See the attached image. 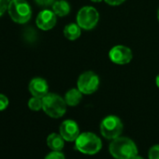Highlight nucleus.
<instances>
[{
    "instance_id": "obj_13",
    "label": "nucleus",
    "mask_w": 159,
    "mask_h": 159,
    "mask_svg": "<svg viewBox=\"0 0 159 159\" xmlns=\"http://www.w3.org/2000/svg\"><path fill=\"white\" fill-rule=\"evenodd\" d=\"M64 36L68 40H76L82 35V28L77 23H70L64 27Z\"/></svg>"
},
{
    "instance_id": "obj_25",
    "label": "nucleus",
    "mask_w": 159,
    "mask_h": 159,
    "mask_svg": "<svg viewBox=\"0 0 159 159\" xmlns=\"http://www.w3.org/2000/svg\"><path fill=\"white\" fill-rule=\"evenodd\" d=\"M131 159H143V158H142L141 156H139V155L137 154V155H135L134 157H132Z\"/></svg>"
},
{
    "instance_id": "obj_15",
    "label": "nucleus",
    "mask_w": 159,
    "mask_h": 159,
    "mask_svg": "<svg viewBox=\"0 0 159 159\" xmlns=\"http://www.w3.org/2000/svg\"><path fill=\"white\" fill-rule=\"evenodd\" d=\"M47 145L52 151H61L65 145L64 138L57 133H52L47 138Z\"/></svg>"
},
{
    "instance_id": "obj_19",
    "label": "nucleus",
    "mask_w": 159,
    "mask_h": 159,
    "mask_svg": "<svg viewBox=\"0 0 159 159\" xmlns=\"http://www.w3.org/2000/svg\"><path fill=\"white\" fill-rule=\"evenodd\" d=\"M9 98H7V96L3 95V94H0V111H5L8 106H9Z\"/></svg>"
},
{
    "instance_id": "obj_23",
    "label": "nucleus",
    "mask_w": 159,
    "mask_h": 159,
    "mask_svg": "<svg viewBox=\"0 0 159 159\" xmlns=\"http://www.w3.org/2000/svg\"><path fill=\"white\" fill-rule=\"evenodd\" d=\"M104 1L110 6H120L121 4L125 3L126 0H104Z\"/></svg>"
},
{
    "instance_id": "obj_12",
    "label": "nucleus",
    "mask_w": 159,
    "mask_h": 159,
    "mask_svg": "<svg viewBox=\"0 0 159 159\" xmlns=\"http://www.w3.org/2000/svg\"><path fill=\"white\" fill-rule=\"evenodd\" d=\"M83 93L78 88H71L69 89L65 95V101L67 106L69 107H76L80 104L83 99Z\"/></svg>"
},
{
    "instance_id": "obj_26",
    "label": "nucleus",
    "mask_w": 159,
    "mask_h": 159,
    "mask_svg": "<svg viewBox=\"0 0 159 159\" xmlns=\"http://www.w3.org/2000/svg\"><path fill=\"white\" fill-rule=\"evenodd\" d=\"M91 1L94 3H100L101 1H104V0H91Z\"/></svg>"
},
{
    "instance_id": "obj_22",
    "label": "nucleus",
    "mask_w": 159,
    "mask_h": 159,
    "mask_svg": "<svg viewBox=\"0 0 159 159\" xmlns=\"http://www.w3.org/2000/svg\"><path fill=\"white\" fill-rule=\"evenodd\" d=\"M55 0H35V2L40 6V7H49V6H52V4L54 3Z\"/></svg>"
},
{
    "instance_id": "obj_5",
    "label": "nucleus",
    "mask_w": 159,
    "mask_h": 159,
    "mask_svg": "<svg viewBox=\"0 0 159 159\" xmlns=\"http://www.w3.org/2000/svg\"><path fill=\"white\" fill-rule=\"evenodd\" d=\"M76 21L82 29L86 31L92 30L99 22V12L95 7L84 6L79 10Z\"/></svg>"
},
{
    "instance_id": "obj_17",
    "label": "nucleus",
    "mask_w": 159,
    "mask_h": 159,
    "mask_svg": "<svg viewBox=\"0 0 159 159\" xmlns=\"http://www.w3.org/2000/svg\"><path fill=\"white\" fill-rule=\"evenodd\" d=\"M149 159H159V144L151 147L148 152Z\"/></svg>"
},
{
    "instance_id": "obj_14",
    "label": "nucleus",
    "mask_w": 159,
    "mask_h": 159,
    "mask_svg": "<svg viewBox=\"0 0 159 159\" xmlns=\"http://www.w3.org/2000/svg\"><path fill=\"white\" fill-rule=\"evenodd\" d=\"M52 9L57 17H66L71 11L70 4L66 0H55L52 6Z\"/></svg>"
},
{
    "instance_id": "obj_10",
    "label": "nucleus",
    "mask_w": 159,
    "mask_h": 159,
    "mask_svg": "<svg viewBox=\"0 0 159 159\" xmlns=\"http://www.w3.org/2000/svg\"><path fill=\"white\" fill-rule=\"evenodd\" d=\"M60 135L66 141H75L80 136V128L78 124L73 120H65L59 127Z\"/></svg>"
},
{
    "instance_id": "obj_7",
    "label": "nucleus",
    "mask_w": 159,
    "mask_h": 159,
    "mask_svg": "<svg viewBox=\"0 0 159 159\" xmlns=\"http://www.w3.org/2000/svg\"><path fill=\"white\" fill-rule=\"evenodd\" d=\"M123 127L121 119L115 115H108L100 123V132L108 139H114L120 137Z\"/></svg>"
},
{
    "instance_id": "obj_27",
    "label": "nucleus",
    "mask_w": 159,
    "mask_h": 159,
    "mask_svg": "<svg viewBox=\"0 0 159 159\" xmlns=\"http://www.w3.org/2000/svg\"><path fill=\"white\" fill-rule=\"evenodd\" d=\"M157 20L159 22V9H158V11H157Z\"/></svg>"
},
{
    "instance_id": "obj_8",
    "label": "nucleus",
    "mask_w": 159,
    "mask_h": 159,
    "mask_svg": "<svg viewBox=\"0 0 159 159\" xmlns=\"http://www.w3.org/2000/svg\"><path fill=\"white\" fill-rule=\"evenodd\" d=\"M110 60L116 65H126L131 62L133 52L131 49L125 45H115L109 52Z\"/></svg>"
},
{
    "instance_id": "obj_6",
    "label": "nucleus",
    "mask_w": 159,
    "mask_h": 159,
    "mask_svg": "<svg viewBox=\"0 0 159 159\" xmlns=\"http://www.w3.org/2000/svg\"><path fill=\"white\" fill-rule=\"evenodd\" d=\"M100 84L99 76L94 71H85L79 76L77 88L84 95H92L98 91Z\"/></svg>"
},
{
    "instance_id": "obj_20",
    "label": "nucleus",
    "mask_w": 159,
    "mask_h": 159,
    "mask_svg": "<svg viewBox=\"0 0 159 159\" xmlns=\"http://www.w3.org/2000/svg\"><path fill=\"white\" fill-rule=\"evenodd\" d=\"M10 2L11 0H0V17L3 16L6 11H8Z\"/></svg>"
},
{
    "instance_id": "obj_11",
    "label": "nucleus",
    "mask_w": 159,
    "mask_h": 159,
    "mask_svg": "<svg viewBox=\"0 0 159 159\" xmlns=\"http://www.w3.org/2000/svg\"><path fill=\"white\" fill-rule=\"evenodd\" d=\"M28 90L32 97H38L42 98L49 93V85L45 79L36 77L30 81L28 84Z\"/></svg>"
},
{
    "instance_id": "obj_18",
    "label": "nucleus",
    "mask_w": 159,
    "mask_h": 159,
    "mask_svg": "<svg viewBox=\"0 0 159 159\" xmlns=\"http://www.w3.org/2000/svg\"><path fill=\"white\" fill-rule=\"evenodd\" d=\"M44 159H66V158L61 151H52L50 153H48Z\"/></svg>"
},
{
    "instance_id": "obj_9",
    "label": "nucleus",
    "mask_w": 159,
    "mask_h": 159,
    "mask_svg": "<svg viewBox=\"0 0 159 159\" xmlns=\"http://www.w3.org/2000/svg\"><path fill=\"white\" fill-rule=\"evenodd\" d=\"M57 22V16L52 10H42L36 18L37 26L42 31H49L52 29Z\"/></svg>"
},
{
    "instance_id": "obj_4",
    "label": "nucleus",
    "mask_w": 159,
    "mask_h": 159,
    "mask_svg": "<svg viewBox=\"0 0 159 159\" xmlns=\"http://www.w3.org/2000/svg\"><path fill=\"white\" fill-rule=\"evenodd\" d=\"M8 12L11 19L20 25L28 23L32 17V9L26 0H11Z\"/></svg>"
},
{
    "instance_id": "obj_16",
    "label": "nucleus",
    "mask_w": 159,
    "mask_h": 159,
    "mask_svg": "<svg viewBox=\"0 0 159 159\" xmlns=\"http://www.w3.org/2000/svg\"><path fill=\"white\" fill-rule=\"evenodd\" d=\"M28 108L34 111H40L42 109V98L38 97H32L28 100Z\"/></svg>"
},
{
    "instance_id": "obj_21",
    "label": "nucleus",
    "mask_w": 159,
    "mask_h": 159,
    "mask_svg": "<svg viewBox=\"0 0 159 159\" xmlns=\"http://www.w3.org/2000/svg\"><path fill=\"white\" fill-rule=\"evenodd\" d=\"M25 38L27 39V41L32 42V41H34V40L36 39L37 34H36L35 30H33V29H31V28H28V29H26V31H25Z\"/></svg>"
},
{
    "instance_id": "obj_3",
    "label": "nucleus",
    "mask_w": 159,
    "mask_h": 159,
    "mask_svg": "<svg viewBox=\"0 0 159 159\" xmlns=\"http://www.w3.org/2000/svg\"><path fill=\"white\" fill-rule=\"evenodd\" d=\"M76 149L84 154L93 155L98 152L102 148V141L95 133L84 132L80 134L75 140Z\"/></svg>"
},
{
    "instance_id": "obj_24",
    "label": "nucleus",
    "mask_w": 159,
    "mask_h": 159,
    "mask_svg": "<svg viewBox=\"0 0 159 159\" xmlns=\"http://www.w3.org/2000/svg\"><path fill=\"white\" fill-rule=\"evenodd\" d=\"M155 84L159 88V74H157L156 77H155Z\"/></svg>"
},
{
    "instance_id": "obj_1",
    "label": "nucleus",
    "mask_w": 159,
    "mask_h": 159,
    "mask_svg": "<svg viewBox=\"0 0 159 159\" xmlns=\"http://www.w3.org/2000/svg\"><path fill=\"white\" fill-rule=\"evenodd\" d=\"M110 152L115 159H131L138 154V148L129 138L118 137L110 144Z\"/></svg>"
},
{
    "instance_id": "obj_2",
    "label": "nucleus",
    "mask_w": 159,
    "mask_h": 159,
    "mask_svg": "<svg viewBox=\"0 0 159 159\" xmlns=\"http://www.w3.org/2000/svg\"><path fill=\"white\" fill-rule=\"evenodd\" d=\"M66 103L65 98L54 93H48L42 98V110L44 112L54 119L61 118L66 111Z\"/></svg>"
}]
</instances>
